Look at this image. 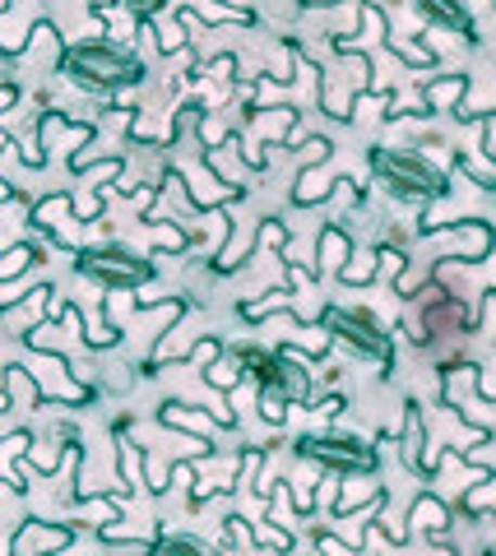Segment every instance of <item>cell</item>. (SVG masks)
Wrapping results in <instances>:
<instances>
[{"mask_svg": "<svg viewBox=\"0 0 496 556\" xmlns=\"http://www.w3.org/2000/svg\"><path fill=\"white\" fill-rule=\"evenodd\" d=\"M56 70L84 93H122L144 84V61L126 47H112L102 38H79L61 51Z\"/></svg>", "mask_w": 496, "mask_h": 556, "instance_id": "obj_1", "label": "cell"}, {"mask_svg": "<svg viewBox=\"0 0 496 556\" xmlns=\"http://www.w3.org/2000/svg\"><path fill=\"white\" fill-rule=\"evenodd\" d=\"M367 163H371V177L381 181L385 195H395L404 204H432V200H446L450 195V181L446 172L432 167L414 149H390V144H371L367 149Z\"/></svg>", "mask_w": 496, "mask_h": 556, "instance_id": "obj_2", "label": "cell"}, {"mask_svg": "<svg viewBox=\"0 0 496 556\" xmlns=\"http://www.w3.org/2000/svg\"><path fill=\"white\" fill-rule=\"evenodd\" d=\"M293 450L302 464H316L334 478H376V468H381L376 445L357 431H306L293 441Z\"/></svg>", "mask_w": 496, "mask_h": 556, "instance_id": "obj_3", "label": "cell"}, {"mask_svg": "<svg viewBox=\"0 0 496 556\" xmlns=\"http://www.w3.org/2000/svg\"><path fill=\"white\" fill-rule=\"evenodd\" d=\"M408 302H414V320H408V339L418 348H436L446 334H473V316L459 292H450L446 283H436V278H427L422 288L408 292Z\"/></svg>", "mask_w": 496, "mask_h": 556, "instance_id": "obj_4", "label": "cell"}, {"mask_svg": "<svg viewBox=\"0 0 496 556\" xmlns=\"http://www.w3.org/2000/svg\"><path fill=\"white\" fill-rule=\"evenodd\" d=\"M320 334L330 343H344L353 357L376 362V367H390V362H395V343H390L385 325L376 320L367 306H325Z\"/></svg>", "mask_w": 496, "mask_h": 556, "instance_id": "obj_5", "label": "cell"}, {"mask_svg": "<svg viewBox=\"0 0 496 556\" xmlns=\"http://www.w3.org/2000/svg\"><path fill=\"white\" fill-rule=\"evenodd\" d=\"M75 274L107 292H135L153 283V260H144L130 247H79L75 251Z\"/></svg>", "mask_w": 496, "mask_h": 556, "instance_id": "obj_6", "label": "cell"}, {"mask_svg": "<svg viewBox=\"0 0 496 556\" xmlns=\"http://www.w3.org/2000/svg\"><path fill=\"white\" fill-rule=\"evenodd\" d=\"M20 367L28 371V380L38 386L42 404H65V408H79V404H93L98 386H89L79 371H71V357L65 353H28Z\"/></svg>", "mask_w": 496, "mask_h": 556, "instance_id": "obj_7", "label": "cell"}, {"mask_svg": "<svg viewBox=\"0 0 496 556\" xmlns=\"http://www.w3.org/2000/svg\"><path fill=\"white\" fill-rule=\"evenodd\" d=\"M75 543V525H65V519H38L28 515L20 529L10 538V556H51V552H65Z\"/></svg>", "mask_w": 496, "mask_h": 556, "instance_id": "obj_8", "label": "cell"}, {"mask_svg": "<svg viewBox=\"0 0 496 556\" xmlns=\"http://www.w3.org/2000/svg\"><path fill=\"white\" fill-rule=\"evenodd\" d=\"M399 459H404L408 473H418V478H436V468H441V455H432V445H427V427H422V404H418V399H404Z\"/></svg>", "mask_w": 496, "mask_h": 556, "instance_id": "obj_9", "label": "cell"}, {"mask_svg": "<svg viewBox=\"0 0 496 556\" xmlns=\"http://www.w3.org/2000/svg\"><path fill=\"white\" fill-rule=\"evenodd\" d=\"M418 93H422V116H436V112H455L459 98L469 93V75H441V79H418Z\"/></svg>", "mask_w": 496, "mask_h": 556, "instance_id": "obj_10", "label": "cell"}, {"mask_svg": "<svg viewBox=\"0 0 496 556\" xmlns=\"http://www.w3.org/2000/svg\"><path fill=\"white\" fill-rule=\"evenodd\" d=\"M348 255H353V237H348V228L344 223H325L320 228V237H316V278L320 274H334V269H344L348 265Z\"/></svg>", "mask_w": 496, "mask_h": 556, "instance_id": "obj_11", "label": "cell"}, {"mask_svg": "<svg viewBox=\"0 0 496 556\" xmlns=\"http://www.w3.org/2000/svg\"><path fill=\"white\" fill-rule=\"evenodd\" d=\"M65 214H71V190H51L47 200H38L33 204V214H28V223L38 228L42 237H51V247H65L71 251V241H65V232H61V223H65Z\"/></svg>", "mask_w": 496, "mask_h": 556, "instance_id": "obj_12", "label": "cell"}, {"mask_svg": "<svg viewBox=\"0 0 496 556\" xmlns=\"http://www.w3.org/2000/svg\"><path fill=\"white\" fill-rule=\"evenodd\" d=\"M158 417H163V427H177L191 441H214V431H218V422L209 413L181 404V399H167V404H158Z\"/></svg>", "mask_w": 496, "mask_h": 556, "instance_id": "obj_13", "label": "cell"}, {"mask_svg": "<svg viewBox=\"0 0 496 556\" xmlns=\"http://www.w3.org/2000/svg\"><path fill=\"white\" fill-rule=\"evenodd\" d=\"M408 519H414V533H427V538H446L450 525H455L450 506L441 496H432V492H422L414 506H408Z\"/></svg>", "mask_w": 496, "mask_h": 556, "instance_id": "obj_14", "label": "cell"}, {"mask_svg": "<svg viewBox=\"0 0 496 556\" xmlns=\"http://www.w3.org/2000/svg\"><path fill=\"white\" fill-rule=\"evenodd\" d=\"M418 20L446 28V33H455V38H465V42L478 47V28H473V20H469L465 5H436V0H422V5H418Z\"/></svg>", "mask_w": 496, "mask_h": 556, "instance_id": "obj_15", "label": "cell"}, {"mask_svg": "<svg viewBox=\"0 0 496 556\" xmlns=\"http://www.w3.org/2000/svg\"><path fill=\"white\" fill-rule=\"evenodd\" d=\"M492 501H496V473H483L459 486V519H469V525H483L492 515Z\"/></svg>", "mask_w": 496, "mask_h": 556, "instance_id": "obj_16", "label": "cell"}, {"mask_svg": "<svg viewBox=\"0 0 496 556\" xmlns=\"http://www.w3.org/2000/svg\"><path fill=\"white\" fill-rule=\"evenodd\" d=\"M144 228H149L153 251H158V255H186V251H191V232H186L181 223H173V218H149Z\"/></svg>", "mask_w": 496, "mask_h": 556, "instance_id": "obj_17", "label": "cell"}, {"mask_svg": "<svg viewBox=\"0 0 496 556\" xmlns=\"http://www.w3.org/2000/svg\"><path fill=\"white\" fill-rule=\"evenodd\" d=\"M376 496H381V486H376V482H367V478H348L344 486H339V496H334V519L357 515L363 506H371Z\"/></svg>", "mask_w": 496, "mask_h": 556, "instance_id": "obj_18", "label": "cell"}, {"mask_svg": "<svg viewBox=\"0 0 496 556\" xmlns=\"http://www.w3.org/2000/svg\"><path fill=\"white\" fill-rule=\"evenodd\" d=\"M33 28H38V20L20 24V20H14V5H0V56H24Z\"/></svg>", "mask_w": 496, "mask_h": 556, "instance_id": "obj_19", "label": "cell"}, {"mask_svg": "<svg viewBox=\"0 0 496 556\" xmlns=\"http://www.w3.org/2000/svg\"><path fill=\"white\" fill-rule=\"evenodd\" d=\"M153 556H218L195 533H153Z\"/></svg>", "mask_w": 496, "mask_h": 556, "instance_id": "obj_20", "label": "cell"}, {"mask_svg": "<svg viewBox=\"0 0 496 556\" xmlns=\"http://www.w3.org/2000/svg\"><path fill=\"white\" fill-rule=\"evenodd\" d=\"M42 265V251L33 247V241H20V247L0 251V283H10V278H24L28 269Z\"/></svg>", "mask_w": 496, "mask_h": 556, "instance_id": "obj_21", "label": "cell"}, {"mask_svg": "<svg viewBox=\"0 0 496 556\" xmlns=\"http://www.w3.org/2000/svg\"><path fill=\"white\" fill-rule=\"evenodd\" d=\"M65 445H71V441H56V437H51V441H33V445L24 450V464L33 468V473L51 478V473L61 468V459H65Z\"/></svg>", "mask_w": 496, "mask_h": 556, "instance_id": "obj_22", "label": "cell"}, {"mask_svg": "<svg viewBox=\"0 0 496 556\" xmlns=\"http://www.w3.org/2000/svg\"><path fill=\"white\" fill-rule=\"evenodd\" d=\"M381 47H385V51H395V56L408 61L414 70H432V65H436V51L427 47V42H408V38H395V33H385Z\"/></svg>", "mask_w": 496, "mask_h": 556, "instance_id": "obj_23", "label": "cell"}, {"mask_svg": "<svg viewBox=\"0 0 496 556\" xmlns=\"http://www.w3.org/2000/svg\"><path fill=\"white\" fill-rule=\"evenodd\" d=\"M339 181V177H334ZM334 181H325L320 177V172H311V167H306L302 172V177H297V186H293V204H325V200H330L334 195Z\"/></svg>", "mask_w": 496, "mask_h": 556, "instance_id": "obj_24", "label": "cell"}, {"mask_svg": "<svg viewBox=\"0 0 496 556\" xmlns=\"http://www.w3.org/2000/svg\"><path fill=\"white\" fill-rule=\"evenodd\" d=\"M242 380H246V371H242V362H237V357L209 362V367H204V386L218 390V394H232L237 386H242Z\"/></svg>", "mask_w": 496, "mask_h": 556, "instance_id": "obj_25", "label": "cell"}, {"mask_svg": "<svg viewBox=\"0 0 496 556\" xmlns=\"http://www.w3.org/2000/svg\"><path fill=\"white\" fill-rule=\"evenodd\" d=\"M269 311H293V288H279V292H265V302H242L237 306V316L242 320H265Z\"/></svg>", "mask_w": 496, "mask_h": 556, "instance_id": "obj_26", "label": "cell"}, {"mask_svg": "<svg viewBox=\"0 0 496 556\" xmlns=\"http://www.w3.org/2000/svg\"><path fill=\"white\" fill-rule=\"evenodd\" d=\"M339 278H344L348 288H367V283H376V251H363V255H348V265L339 269Z\"/></svg>", "mask_w": 496, "mask_h": 556, "instance_id": "obj_27", "label": "cell"}, {"mask_svg": "<svg viewBox=\"0 0 496 556\" xmlns=\"http://www.w3.org/2000/svg\"><path fill=\"white\" fill-rule=\"evenodd\" d=\"M459 459L473 464V473H496V441L478 437L473 445H459Z\"/></svg>", "mask_w": 496, "mask_h": 556, "instance_id": "obj_28", "label": "cell"}, {"mask_svg": "<svg viewBox=\"0 0 496 556\" xmlns=\"http://www.w3.org/2000/svg\"><path fill=\"white\" fill-rule=\"evenodd\" d=\"M186 20H204V24H255L251 10H214V5H200V10H181Z\"/></svg>", "mask_w": 496, "mask_h": 556, "instance_id": "obj_29", "label": "cell"}, {"mask_svg": "<svg viewBox=\"0 0 496 556\" xmlns=\"http://www.w3.org/2000/svg\"><path fill=\"white\" fill-rule=\"evenodd\" d=\"M218 357H224V343H218L214 334H204L195 348H191V353H181V362H186V367H209V362H218Z\"/></svg>", "mask_w": 496, "mask_h": 556, "instance_id": "obj_30", "label": "cell"}, {"mask_svg": "<svg viewBox=\"0 0 496 556\" xmlns=\"http://www.w3.org/2000/svg\"><path fill=\"white\" fill-rule=\"evenodd\" d=\"M455 167L465 172V177H469L478 190H496V172H492L487 163H478V159H469V153H459V159H455Z\"/></svg>", "mask_w": 496, "mask_h": 556, "instance_id": "obj_31", "label": "cell"}, {"mask_svg": "<svg viewBox=\"0 0 496 556\" xmlns=\"http://www.w3.org/2000/svg\"><path fill=\"white\" fill-rule=\"evenodd\" d=\"M260 417H265L269 427H283V422H288V404H283V394L260 390Z\"/></svg>", "mask_w": 496, "mask_h": 556, "instance_id": "obj_32", "label": "cell"}, {"mask_svg": "<svg viewBox=\"0 0 496 556\" xmlns=\"http://www.w3.org/2000/svg\"><path fill=\"white\" fill-rule=\"evenodd\" d=\"M14 102H20V84H10V79H0V116H5Z\"/></svg>", "mask_w": 496, "mask_h": 556, "instance_id": "obj_33", "label": "cell"}, {"mask_svg": "<svg viewBox=\"0 0 496 556\" xmlns=\"http://www.w3.org/2000/svg\"><path fill=\"white\" fill-rule=\"evenodd\" d=\"M320 417H339L344 413V394H330V399H320V408H316Z\"/></svg>", "mask_w": 496, "mask_h": 556, "instance_id": "obj_34", "label": "cell"}, {"mask_svg": "<svg viewBox=\"0 0 496 556\" xmlns=\"http://www.w3.org/2000/svg\"><path fill=\"white\" fill-rule=\"evenodd\" d=\"M10 200H24V190L10 186V181H0V204H10Z\"/></svg>", "mask_w": 496, "mask_h": 556, "instance_id": "obj_35", "label": "cell"}]
</instances>
